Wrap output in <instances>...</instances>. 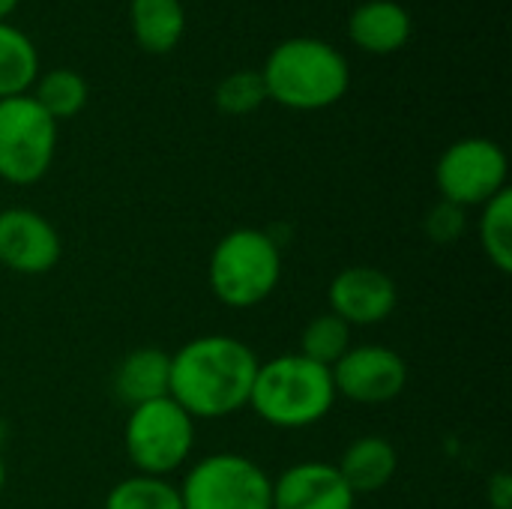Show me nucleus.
Returning <instances> with one entry per match:
<instances>
[{
    "instance_id": "f257e3e1",
    "label": "nucleus",
    "mask_w": 512,
    "mask_h": 509,
    "mask_svg": "<svg viewBox=\"0 0 512 509\" xmlns=\"http://www.w3.org/2000/svg\"><path fill=\"white\" fill-rule=\"evenodd\" d=\"M255 351L234 336H198L171 354L168 396L192 420H222L249 408L258 375Z\"/></svg>"
},
{
    "instance_id": "f03ea898",
    "label": "nucleus",
    "mask_w": 512,
    "mask_h": 509,
    "mask_svg": "<svg viewBox=\"0 0 512 509\" xmlns=\"http://www.w3.org/2000/svg\"><path fill=\"white\" fill-rule=\"evenodd\" d=\"M261 78L267 99L279 102L282 108L321 111L348 93L351 66L336 45L315 36H294L267 54Z\"/></svg>"
},
{
    "instance_id": "7ed1b4c3",
    "label": "nucleus",
    "mask_w": 512,
    "mask_h": 509,
    "mask_svg": "<svg viewBox=\"0 0 512 509\" xmlns=\"http://www.w3.org/2000/svg\"><path fill=\"white\" fill-rule=\"evenodd\" d=\"M336 399L327 366H318L303 354H282L258 363L249 408L276 429H306L321 423Z\"/></svg>"
},
{
    "instance_id": "20e7f679",
    "label": "nucleus",
    "mask_w": 512,
    "mask_h": 509,
    "mask_svg": "<svg viewBox=\"0 0 512 509\" xmlns=\"http://www.w3.org/2000/svg\"><path fill=\"white\" fill-rule=\"evenodd\" d=\"M210 291L231 309L264 303L282 279L279 243L258 228L228 231L210 255Z\"/></svg>"
},
{
    "instance_id": "39448f33",
    "label": "nucleus",
    "mask_w": 512,
    "mask_h": 509,
    "mask_svg": "<svg viewBox=\"0 0 512 509\" xmlns=\"http://www.w3.org/2000/svg\"><path fill=\"white\" fill-rule=\"evenodd\" d=\"M123 444L138 474L168 477L192 456L195 420L171 396L153 399L129 408Z\"/></svg>"
},
{
    "instance_id": "423d86ee",
    "label": "nucleus",
    "mask_w": 512,
    "mask_h": 509,
    "mask_svg": "<svg viewBox=\"0 0 512 509\" xmlns=\"http://www.w3.org/2000/svg\"><path fill=\"white\" fill-rule=\"evenodd\" d=\"M183 509H273V480L240 453H213L183 477Z\"/></svg>"
},
{
    "instance_id": "0eeeda50",
    "label": "nucleus",
    "mask_w": 512,
    "mask_h": 509,
    "mask_svg": "<svg viewBox=\"0 0 512 509\" xmlns=\"http://www.w3.org/2000/svg\"><path fill=\"white\" fill-rule=\"evenodd\" d=\"M57 153V123L30 93L0 99V180L12 186L39 183Z\"/></svg>"
},
{
    "instance_id": "6e6552de",
    "label": "nucleus",
    "mask_w": 512,
    "mask_h": 509,
    "mask_svg": "<svg viewBox=\"0 0 512 509\" xmlns=\"http://www.w3.org/2000/svg\"><path fill=\"white\" fill-rule=\"evenodd\" d=\"M507 174V153L492 138H459L435 165L441 201H450L462 210L492 201L501 189H507Z\"/></svg>"
},
{
    "instance_id": "1a4fd4ad",
    "label": "nucleus",
    "mask_w": 512,
    "mask_h": 509,
    "mask_svg": "<svg viewBox=\"0 0 512 509\" xmlns=\"http://www.w3.org/2000/svg\"><path fill=\"white\" fill-rule=\"evenodd\" d=\"M336 396L357 405H384L402 396L408 384V363L402 354L384 345L348 348V354L330 369Z\"/></svg>"
},
{
    "instance_id": "9d476101",
    "label": "nucleus",
    "mask_w": 512,
    "mask_h": 509,
    "mask_svg": "<svg viewBox=\"0 0 512 509\" xmlns=\"http://www.w3.org/2000/svg\"><path fill=\"white\" fill-rule=\"evenodd\" d=\"M57 228L30 207L0 210V264L21 276H42L60 261Z\"/></svg>"
},
{
    "instance_id": "9b49d317",
    "label": "nucleus",
    "mask_w": 512,
    "mask_h": 509,
    "mask_svg": "<svg viewBox=\"0 0 512 509\" xmlns=\"http://www.w3.org/2000/svg\"><path fill=\"white\" fill-rule=\"evenodd\" d=\"M327 300H330V312L342 318L348 327L354 324L372 327L393 315L399 303V288L393 276L384 273L381 267L354 264L333 276Z\"/></svg>"
},
{
    "instance_id": "f8f14e48",
    "label": "nucleus",
    "mask_w": 512,
    "mask_h": 509,
    "mask_svg": "<svg viewBox=\"0 0 512 509\" xmlns=\"http://www.w3.org/2000/svg\"><path fill=\"white\" fill-rule=\"evenodd\" d=\"M354 498L327 462H300L273 480V509H354Z\"/></svg>"
},
{
    "instance_id": "ddd939ff",
    "label": "nucleus",
    "mask_w": 512,
    "mask_h": 509,
    "mask_svg": "<svg viewBox=\"0 0 512 509\" xmlns=\"http://www.w3.org/2000/svg\"><path fill=\"white\" fill-rule=\"evenodd\" d=\"M411 12L396 0H363L348 15V39L369 54H393L408 45Z\"/></svg>"
},
{
    "instance_id": "4468645a",
    "label": "nucleus",
    "mask_w": 512,
    "mask_h": 509,
    "mask_svg": "<svg viewBox=\"0 0 512 509\" xmlns=\"http://www.w3.org/2000/svg\"><path fill=\"white\" fill-rule=\"evenodd\" d=\"M396 468H399V453L381 435H363L351 441L342 459L336 462V471L342 474V480L354 495L381 492L396 477Z\"/></svg>"
},
{
    "instance_id": "2eb2a0df",
    "label": "nucleus",
    "mask_w": 512,
    "mask_h": 509,
    "mask_svg": "<svg viewBox=\"0 0 512 509\" xmlns=\"http://www.w3.org/2000/svg\"><path fill=\"white\" fill-rule=\"evenodd\" d=\"M171 387V354L159 348H135L123 357L114 375V390L129 408L165 399Z\"/></svg>"
},
{
    "instance_id": "dca6fc26",
    "label": "nucleus",
    "mask_w": 512,
    "mask_h": 509,
    "mask_svg": "<svg viewBox=\"0 0 512 509\" xmlns=\"http://www.w3.org/2000/svg\"><path fill=\"white\" fill-rule=\"evenodd\" d=\"M129 27L144 51L168 54L186 33V9L180 0H129Z\"/></svg>"
},
{
    "instance_id": "f3484780",
    "label": "nucleus",
    "mask_w": 512,
    "mask_h": 509,
    "mask_svg": "<svg viewBox=\"0 0 512 509\" xmlns=\"http://www.w3.org/2000/svg\"><path fill=\"white\" fill-rule=\"evenodd\" d=\"M39 78V51L33 39L9 24L0 21V99L24 96Z\"/></svg>"
},
{
    "instance_id": "a211bd4d",
    "label": "nucleus",
    "mask_w": 512,
    "mask_h": 509,
    "mask_svg": "<svg viewBox=\"0 0 512 509\" xmlns=\"http://www.w3.org/2000/svg\"><path fill=\"white\" fill-rule=\"evenodd\" d=\"M87 93H90L87 81L75 69H51V72L39 75L36 84L30 87V96L54 123L81 114L87 105Z\"/></svg>"
},
{
    "instance_id": "6ab92c4d",
    "label": "nucleus",
    "mask_w": 512,
    "mask_h": 509,
    "mask_svg": "<svg viewBox=\"0 0 512 509\" xmlns=\"http://www.w3.org/2000/svg\"><path fill=\"white\" fill-rule=\"evenodd\" d=\"M480 246L492 267L501 273L512 270V192L501 189L492 201L483 204L480 216Z\"/></svg>"
},
{
    "instance_id": "aec40b11",
    "label": "nucleus",
    "mask_w": 512,
    "mask_h": 509,
    "mask_svg": "<svg viewBox=\"0 0 512 509\" xmlns=\"http://www.w3.org/2000/svg\"><path fill=\"white\" fill-rule=\"evenodd\" d=\"M105 509H183V501H180V489L168 483V477L135 474L120 480L108 492Z\"/></svg>"
},
{
    "instance_id": "412c9836",
    "label": "nucleus",
    "mask_w": 512,
    "mask_h": 509,
    "mask_svg": "<svg viewBox=\"0 0 512 509\" xmlns=\"http://www.w3.org/2000/svg\"><path fill=\"white\" fill-rule=\"evenodd\" d=\"M348 348H351V327L333 312L315 315L300 336V354L327 369H333L348 354Z\"/></svg>"
},
{
    "instance_id": "4be33fe9",
    "label": "nucleus",
    "mask_w": 512,
    "mask_h": 509,
    "mask_svg": "<svg viewBox=\"0 0 512 509\" xmlns=\"http://www.w3.org/2000/svg\"><path fill=\"white\" fill-rule=\"evenodd\" d=\"M213 102L222 114L231 117H246L252 111H258L267 102V87L261 78V69H237L231 75H225L216 90H213Z\"/></svg>"
},
{
    "instance_id": "5701e85b",
    "label": "nucleus",
    "mask_w": 512,
    "mask_h": 509,
    "mask_svg": "<svg viewBox=\"0 0 512 509\" xmlns=\"http://www.w3.org/2000/svg\"><path fill=\"white\" fill-rule=\"evenodd\" d=\"M465 225H468L465 222V210L450 204V201H438L426 213V234L438 246H453L465 234Z\"/></svg>"
},
{
    "instance_id": "b1692460",
    "label": "nucleus",
    "mask_w": 512,
    "mask_h": 509,
    "mask_svg": "<svg viewBox=\"0 0 512 509\" xmlns=\"http://www.w3.org/2000/svg\"><path fill=\"white\" fill-rule=\"evenodd\" d=\"M486 498H489L492 509H512V474L507 471L492 474L489 486H486Z\"/></svg>"
},
{
    "instance_id": "393cba45",
    "label": "nucleus",
    "mask_w": 512,
    "mask_h": 509,
    "mask_svg": "<svg viewBox=\"0 0 512 509\" xmlns=\"http://www.w3.org/2000/svg\"><path fill=\"white\" fill-rule=\"evenodd\" d=\"M21 0H0V21H9V15L18 9Z\"/></svg>"
},
{
    "instance_id": "a878e982",
    "label": "nucleus",
    "mask_w": 512,
    "mask_h": 509,
    "mask_svg": "<svg viewBox=\"0 0 512 509\" xmlns=\"http://www.w3.org/2000/svg\"><path fill=\"white\" fill-rule=\"evenodd\" d=\"M3 483H6V465H3V459H0V492H3Z\"/></svg>"
}]
</instances>
